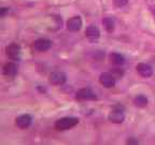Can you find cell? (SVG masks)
Returning <instances> with one entry per match:
<instances>
[{
	"mask_svg": "<svg viewBox=\"0 0 155 145\" xmlns=\"http://www.w3.org/2000/svg\"><path fill=\"white\" fill-rule=\"evenodd\" d=\"M102 24H104V28L107 29V31H108V32H112L114 30L115 23H114L113 19L110 18V17H106V18H104V21H102Z\"/></svg>",
	"mask_w": 155,
	"mask_h": 145,
	"instance_id": "9a60e30c",
	"label": "cell"
},
{
	"mask_svg": "<svg viewBox=\"0 0 155 145\" xmlns=\"http://www.w3.org/2000/svg\"><path fill=\"white\" fill-rule=\"evenodd\" d=\"M128 2V0H113V3L116 5L117 8H122V7H125Z\"/></svg>",
	"mask_w": 155,
	"mask_h": 145,
	"instance_id": "2e32d148",
	"label": "cell"
},
{
	"mask_svg": "<svg viewBox=\"0 0 155 145\" xmlns=\"http://www.w3.org/2000/svg\"><path fill=\"white\" fill-rule=\"evenodd\" d=\"M134 104L139 108H144V106L148 105V98L143 95H139V96H136V98L134 99Z\"/></svg>",
	"mask_w": 155,
	"mask_h": 145,
	"instance_id": "5bb4252c",
	"label": "cell"
},
{
	"mask_svg": "<svg viewBox=\"0 0 155 145\" xmlns=\"http://www.w3.org/2000/svg\"><path fill=\"white\" fill-rule=\"evenodd\" d=\"M124 106L121 105V104H116L112 108L111 112H110L109 116H108V118L111 123L114 124H121L124 121L125 119V114H124Z\"/></svg>",
	"mask_w": 155,
	"mask_h": 145,
	"instance_id": "6da1fadb",
	"label": "cell"
},
{
	"mask_svg": "<svg viewBox=\"0 0 155 145\" xmlns=\"http://www.w3.org/2000/svg\"><path fill=\"white\" fill-rule=\"evenodd\" d=\"M8 11V9H5V8H2V9H1V16H3V15L5 14V12H7Z\"/></svg>",
	"mask_w": 155,
	"mask_h": 145,
	"instance_id": "d6986e66",
	"label": "cell"
},
{
	"mask_svg": "<svg viewBox=\"0 0 155 145\" xmlns=\"http://www.w3.org/2000/svg\"><path fill=\"white\" fill-rule=\"evenodd\" d=\"M136 70H137V72H138L142 77H150V76H152V74H153L152 67L145 63H138L137 67H136Z\"/></svg>",
	"mask_w": 155,
	"mask_h": 145,
	"instance_id": "30bf717a",
	"label": "cell"
},
{
	"mask_svg": "<svg viewBox=\"0 0 155 145\" xmlns=\"http://www.w3.org/2000/svg\"><path fill=\"white\" fill-rule=\"evenodd\" d=\"M67 81V76L63 71H54L50 74V83L55 86L63 85Z\"/></svg>",
	"mask_w": 155,
	"mask_h": 145,
	"instance_id": "5b68a950",
	"label": "cell"
},
{
	"mask_svg": "<svg viewBox=\"0 0 155 145\" xmlns=\"http://www.w3.org/2000/svg\"><path fill=\"white\" fill-rule=\"evenodd\" d=\"M78 124H79V119L75 117H63L55 123V129L59 131L68 130L73 128Z\"/></svg>",
	"mask_w": 155,
	"mask_h": 145,
	"instance_id": "7a4b0ae2",
	"label": "cell"
},
{
	"mask_svg": "<svg viewBox=\"0 0 155 145\" xmlns=\"http://www.w3.org/2000/svg\"><path fill=\"white\" fill-rule=\"evenodd\" d=\"M77 99L78 100H96L97 96L95 92L88 87L82 88L77 92Z\"/></svg>",
	"mask_w": 155,
	"mask_h": 145,
	"instance_id": "8992f818",
	"label": "cell"
},
{
	"mask_svg": "<svg viewBox=\"0 0 155 145\" xmlns=\"http://www.w3.org/2000/svg\"><path fill=\"white\" fill-rule=\"evenodd\" d=\"M109 59L113 65H116V66H121L125 63V57H124L122 54L120 53H112L110 54L109 56Z\"/></svg>",
	"mask_w": 155,
	"mask_h": 145,
	"instance_id": "4fadbf2b",
	"label": "cell"
},
{
	"mask_svg": "<svg viewBox=\"0 0 155 145\" xmlns=\"http://www.w3.org/2000/svg\"><path fill=\"white\" fill-rule=\"evenodd\" d=\"M85 36L90 40H97L100 37V31L95 25H90L85 29Z\"/></svg>",
	"mask_w": 155,
	"mask_h": 145,
	"instance_id": "7c38bea8",
	"label": "cell"
},
{
	"mask_svg": "<svg viewBox=\"0 0 155 145\" xmlns=\"http://www.w3.org/2000/svg\"><path fill=\"white\" fill-rule=\"evenodd\" d=\"M153 15H154V17H155V9L153 10Z\"/></svg>",
	"mask_w": 155,
	"mask_h": 145,
	"instance_id": "ffe728a7",
	"label": "cell"
},
{
	"mask_svg": "<svg viewBox=\"0 0 155 145\" xmlns=\"http://www.w3.org/2000/svg\"><path fill=\"white\" fill-rule=\"evenodd\" d=\"M82 27V19H81L80 16H73L71 18L68 19L67 22V28L68 30L70 31H79Z\"/></svg>",
	"mask_w": 155,
	"mask_h": 145,
	"instance_id": "9c48e42d",
	"label": "cell"
},
{
	"mask_svg": "<svg viewBox=\"0 0 155 145\" xmlns=\"http://www.w3.org/2000/svg\"><path fill=\"white\" fill-rule=\"evenodd\" d=\"M5 53H7V56L11 60L13 61L19 60V58H21V46L16 43L10 44L5 48Z\"/></svg>",
	"mask_w": 155,
	"mask_h": 145,
	"instance_id": "3957f363",
	"label": "cell"
},
{
	"mask_svg": "<svg viewBox=\"0 0 155 145\" xmlns=\"http://www.w3.org/2000/svg\"><path fill=\"white\" fill-rule=\"evenodd\" d=\"M115 76L112 74L111 72H104L100 74L99 76V82L102 86H104L106 88H111V87H114L115 85Z\"/></svg>",
	"mask_w": 155,
	"mask_h": 145,
	"instance_id": "277c9868",
	"label": "cell"
},
{
	"mask_svg": "<svg viewBox=\"0 0 155 145\" xmlns=\"http://www.w3.org/2000/svg\"><path fill=\"white\" fill-rule=\"evenodd\" d=\"M17 74V66L14 63H8L3 66V75L8 79H13Z\"/></svg>",
	"mask_w": 155,
	"mask_h": 145,
	"instance_id": "8fae6325",
	"label": "cell"
},
{
	"mask_svg": "<svg viewBox=\"0 0 155 145\" xmlns=\"http://www.w3.org/2000/svg\"><path fill=\"white\" fill-rule=\"evenodd\" d=\"M52 45V42L48 39H44V38H41V39H38L36 41L34 42V48L36 50L37 52H46L50 50Z\"/></svg>",
	"mask_w": 155,
	"mask_h": 145,
	"instance_id": "52a82bcc",
	"label": "cell"
},
{
	"mask_svg": "<svg viewBox=\"0 0 155 145\" xmlns=\"http://www.w3.org/2000/svg\"><path fill=\"white\" fill-rule=\"evenodd\" d=\"M111 73L115 76V79H120V77H122L124 74L123 71L120 70V69H113V71H111Z\"/></svg>",
	"mask_w": 155,
	"mask_h": 145,
	"instance_id": "e0dca14e",
	"label": "cell"
},
{
	"mask_svg": "<svg viewBox=\"0 0 155 145\" xmlns=\"http://www.w3.org/2000/svg\"><path fill=\"white\" fill-rule=\"evenodd\" d=\"M31 116L28 115V114H23V115L16 117V119H15V124L21 129H27L29 126L31 125Z\"/></svg>",
	"mask_w": 155,
	"mask_h": 145,
	"instance_id": "ba28073f",
	"label": "cell"
},
{
	"mask_svg": "<svg viewBox=\"0 0 155 145\" xmlns=\"http://www.w3.org/2000/svg\"><path fill=\"white\" fill-rule=\"evenodd\" d=\"M127 143H128V144H134V143H135V144H138V141H134V139H129V140L127 141Z\"/></svg>",
	"mask_w": 155,
	"mask_h": 145,
	"instance_id": "ac0fdd59",
	"label": "cell"
}]
</instances>
